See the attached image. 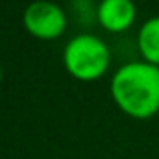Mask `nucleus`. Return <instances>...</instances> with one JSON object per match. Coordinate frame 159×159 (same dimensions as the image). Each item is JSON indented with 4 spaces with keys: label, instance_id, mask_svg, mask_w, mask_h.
<instances>
[{
    "label": "nucleus",
    "instance_id": "1",
    "mask_svg": "<svg viewBox=\"0 0 159 159\" xmlns=\"http://www.w3.org/2000/svg\"><path fill=\"white\" fill-rule=\"evenodd\" d=\"M115 104L133 119H150L159 111V67L131 61L120 67L111 80Z\"/></svg>",
    "mask_w": 159,
    "mask_h": 159
},
{
    "label": "nucleus",
    "instance_id": "4",
    "mask_svg": "<svg viewBox=\"0 0 159 159\" xmlns=\"http://www.w3.org/2000/svg\"><path fill=\"white\" fill-rule=\"evenodd\" d=\"M137 9L131 0H102L98 4V22L107 32H124L135 20Z\"/></svg>",
    "mask_w": 159,
    "mask_h": 159
},
{
    "label": "nucleus",
    "instance_id": "6",
    "mask_svg": "<svg viewBox=\"0 0 159 159\" xmlns=\"http://www.w3.org/2000/svg\"><path fill=\"white\" fill-rule=\"evenodd\" d=\"M0 78H2V69H0Z\"/></svg>",
    "mask_w": 159,
    "mask_h": 159
},
{
    "label": "nucleus",
    "instance_id": "2",
    "mask_svg": "<svg viewBox=\"0 0 159 159\" xmlns=\"http://www.w3.org/2000/svg\"><path fill=\"white\" fill-rule=\"evenodd\" d=\"M111 61L107 44L94 35H76L63 52L65 69L81 81H93L106 74Z\"/></svg>",
    "mask_w": 159,
    "mask_h": 159
},
{
    "label": "nucleus",
    "instance_id": "3",
    "mask_svg": "<svg viewBox=\"0 0 159 159\" xmlns=\"http://www.w3.org/2000/svg\"><path fill=\"white\" fill-rule=\"evenodd\" d=\"M24 26L37 39H57L67 28V17L57 4L35 0L24 11Z\"/></svg>",
    "mask_w": 159,
    "mask_h": 159
},
{
    "label": "nucleus",
    "instance_id": "5",
    "mask_svg": "<svg viewBox=\"0 0 159 159\" xmlns=\"http://www.w3.org/2000/svg\"><path fill=\"white\" fill-rule=\"evenodd\" d=\"M139 50L146 63L159 67V17L144 20L139 30Z\"/></svg>",
    "mask_w": 159,
    "mask_h": 159
}]
</instances>
